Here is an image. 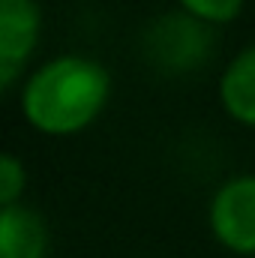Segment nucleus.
Instances as JSON below:
<instances>
[{"instance_id": "nucleus-1", "label": "nucleus", "mask_w": 255, "mask_h": 258, "mask_svg": "<svg viewBox=\"0 0 255 258\" xmlns=\"http://www.w3.org/2000/svg\"><path fill=\"white\" fill-rule=\"evenodd\" d=\"M108 99V72L87 57H57L24 84V117L45 135H72L90 126Z\"/></svg>"}, {"instance_id": "nucleus-2", "label": "nucleus", "mask_w": 255, "mask_h": 258, "mask_svg": "<svg viewBox=\"0 0 255 258\" xmlns=\"http://www.w3.org/2000/svg\"><path fill=\"white\" fill-rule=\"evenodd\" d=\"M213 45L210 30L198 15H162L150 24L144 36V51L150 63L165 72H189L207 60Z\"/></svg>"}, {"instance_id": "nucleus-3", "label": "nucleus", "mask_w": 255, "mask_h": 258, "mask_svg": "<svg viewBox=\"0 0 255 258\" xmlns=\"http://www.w3.org/2000/svg\"><path fill=\"white\" fill-rule=\"evenodd\" d=\"M210 231L231 252L255 255V174L231 177L210 201Z\"/></svg>"}, {"instance_id": "nucleus-4", "label": "nucleus", "mask_w": 255, "mask_h": 258, "mask_svg": "<svg viewBox=\"0 0 255 258\" xmlns=\"http://www.w3.org/2000/svg\"><path fill=\"white\" fill-rule=\"evenodd\" d=\"M39 36V9L33 0H0V87H9L30 57Z\"/></svg>"}, {"instance_id": "nucleus-5", "label": "nucleus", "mask_w": 255, "mask_h": 258, "mask_svg": "<svg viewBox=\"0 0 255 258\" xmlns=\"http://www.w3.org/2000/svg\"><path fill=\"white\" fill-rule=\"evenodd\" d=\"M48 231L39 213L9 204L0 213V258H45Z\"/></svg>"}, {"instance_id": "nucleus-6", "label": "nucleus", "mask_w": 255, "mask_h": 258, "mask_svg": "<svg viewBox=\"0 0 255 258\" xmlns=\"http://www.w3.org/2000/svg\"><path fill=\"white\" fill-rule=\"evenodd\" d=\"M219 96H222L225 111L237 123L255 126V45L240 51L228 63L219 84Z\"/></svg>"}, {"instance_id": "nucleus-7", "label": "nucleus", "mask_w": 255, "mask_h": 258, "mask_svg": "<svg viewBox=\"0 0 255 258\" xmlns=\"http://www.w3.org/2000/svg\"><path fill=\"white\" fill-rule=\"evenodd\" d=\"M24 189V165L15 156H3L0 159V204H18V195Z\"/></svg>"}, {"instance_id": "nucleus-8", "label": "nucleus", "mask_w": 255, "mask_h": 258, "mask_svg": "<svg viewBox=\"0 0 255 258\" xmlns=\"http://www.w3.org/2000/svg\"><path fill=\"white\" fill-rule=\"evenodd\" d=\"M180 3L201 21H231L243 6V0H180Z\"/></svg>"}]
</instances>
